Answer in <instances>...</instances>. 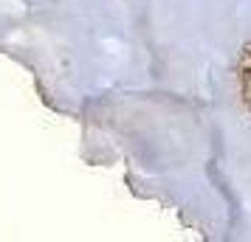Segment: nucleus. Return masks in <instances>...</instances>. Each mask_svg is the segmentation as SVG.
<instances>
[{"mask_svg":"<svg viewBox=\"0 0 251 242\" xmlns=\"http://www.w3.org/2000/svg\"><path fill=\"white\" fill-rule=\"evenodd\" d=\"M237 79H240V96H243V104L249 107V113H251V45L243 51Z\"/></svg>","mask_w":251,"mask_h":242,"instance_id":"obj_1","label":"nucleus"}]
</instances>
